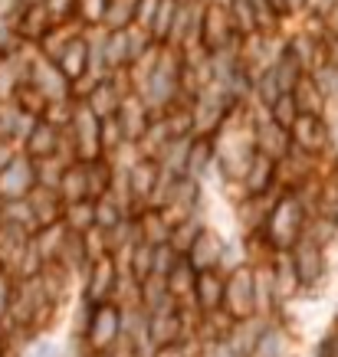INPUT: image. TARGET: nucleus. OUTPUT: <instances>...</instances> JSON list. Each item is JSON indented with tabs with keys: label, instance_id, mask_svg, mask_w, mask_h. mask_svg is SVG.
<instances>
[{
	"label": "nucleus",
	"instance_id": "obj_22",
	"mask_svg": "<svg viewBox=\"0 0 338 357\" xmlns=\"http://www.w3.org/2000/svg\"><path fill=\"white\" fill-rule=\"evenodd\" d=\"M59 197L63 204H82V200H92L89 197V164L73 161L63 174V184H59Z\"/></svg>",
	"mask_w": 338,
	"mask_h": 357
},
{
	"label": "nucleus",
	"instance_id": "obj_21",
	"mask_svg": "<svg viewBox=\"0 0 338 357\" xmlns=\"http://www.w3.org/2000/svg\"><path fill=\"white\" fill-rule=\"evenodd\" d=\"M40 282H43L46 298L59 308V305L69 298V292H73V282H76V275H73L69 269H63L59 262H50V266L40 272Z\"/></svg>",
	"mask_w": 338,
	"mask_h": 357
},
{
	"label": "nucleus",
	"instance_id": "obj_9",
	"mask_svg": "<svg viewBox=\"0 0 338 357\" xmlns=\"http://www.w3.org/2000/svg\"><path fill=\"white\" fill-rule=\"evenodd\" d=\"M293 144L295 151L322 158L332 151V121L328 115H299V121L293 125Z\"/></svg>",
	"mask_w": 338,
	"mask_h": 357
},
{
	"label": "nucleus",
	"instance_id": "obj_12",
	"mask_svg": "<svg viewBox=\"0 0 338 357\" xmlns=\"http://www.w3.org/2000/svg\"><path fill=\"white\" fill-rule=\"evenodd\" d=\"M223 302H227V269L197 272V289H194L197 312L217 314V312H223Z\"/></svg>",
	"mask_w": 338,
	"mask_h": 357
},
{
	"label": "nucleus",
	"instance_id": "obj_43",
	"mask_svg": "<svg viewBox=\"0 0 338 357\" xmlns=\"http://www.w3.org/2000/svg\"><path fill=\"white\" fill-rule=\"evenodd\" d=\"M289 357H299V354H289Z\"/></svg>",
	"mask_w": 338,
	"mask_h": 357
},
{
	"label": "nucleus",
	"instance_id": "obj_37",
	"mask_svg": "<svg viewBox=\"0 0 338 357\" xmlns=\"http://www.w3.org/2000/svg\"><path fill=\"white\" fill-rule=\"evenodd\" d=\"M20 154H23V148L17 144V141H3V138H0V174L7 171V167H10Z\"/></svg>",
	"mask_w": 338,
	"mask_h": 357
},
{
	"label": "nucleus",
	"instance_id": "obj_29",
	"mask_svg": "<svg viewBox=\"0 0 338 357\" xmlns=\"http://www.w3.org/2000/svg\"><path fill=\"white\" fill-rule=\"evenodd\" d=\"M230 17H233V26H237L240 40H250V36L260 33V23H256V13H253L250 0H230Z\"/></svg>",
	"mask_w": 338,
	"mask_h": 357
},
{
	"label": "nucleus",
	"instance_id": "obj_2",
	"mask_svg": "<svg viewBox=\"0 0 338 357\" xmlns=\"http://www.w3.org/2000/svg\"><path fill=\"white\" fill-rule=\"evenodd\" d=\"M66 141L73 148V158L82 164H96L105 161V141H102V119H96L92 112L79 102L76 115L66 128Z\"/></svg>",
	"mask_w": 338,
	"mask_h": 357
},
{
	"label": "nucleus",
	"instance_id": "obj_8",
	"mask_svg": "<svg viewBox=\"0 0 338 357\" xmlns=\"http://www.w3.org/2000/svg\"><path fill=\"white\" fill-rule=\"evenodd\" d=\"M293 256V266H295V275L302 282V292H312L318 289L328 275V256H325V246H318L316 239H302L295 243V249L289 252Z\"/></svg>",
	"mask_w": 338,
	"mask_h": 357
},
{
	"label": "nucleus",
	"instance_id": "obj_39",
	"mask_svg": "<svg viewBox=\"0 0 338 357\" xmlns=\"http://www.w3.org/2000/svg\"><path fill=\"white\" fill-rule=\"evenodd\" d=\"M286 13H289V17H306L309 0H286Z\"/></svg>",
	"mask_w": 338,
	"mask_h": 357
},
{
	"label": "nucleus",
	"instance_id": "obj_33",
	"mask_svg": "<svg viewBox=\"0 0 338 357\" xmlns=\"http://www.w3.org/2000/svg\"><path fill=\"white\" fill-rule=\"evenodd\" d=\"M270 115H273L276 125H283L286 131H293V125L299 121V115H302V112H299V105H295V96H283L273 109H270Z\"/></svg>",
	"mask_w": 338,
	"mask_h": 357
},
{
	"label": "nucleus",
	"instance_id": "obj_1",
	"mask_svg": "<svg viewBox=\"0 0 338 357\" xmlns=\"http://www.w3.org/2000/svg\"><path fill=\"white\" fill-rule=\"evenodd\" d=\"M309 220H312V213H309V206L299 200V194L283 190V194L276 197L273 213H270V220H266V227H263L260 236L270 243L273 252H293L295 243L306 239Z\"/></svg>",
	"mask_w": 338,
	"mask_h": 357
},
{
	"label": "nucleus",
	"instance_id": "obj_27",
	"mask_svg": "<svg viewBox=\"0 0 338 357\" xmlns=\"http://www.w3.org/2000/svg\"><path fill=\"white\" fill-rule=\"evenodd\" d=\"M128 217L131 213L112 194H105V197H98L96 200V229H102V233H112L122 220H128Z\"/></svg>",
	"mask_w": 338,
	"mask_h": 357
},
{
	"label": "nucleus",
	"instance_id": "obj_7",
	"mask_svg": "<svg viewBox=\"0 0 338 357\" xmlns=\"http://www.w3.org/2000/svg\"><path fill=\"white\" fill-rule=\"evenodd\" d=\"M27 86L36 89V92H40V96H43L50 105H59V102L76 98V89H73V82L63 76V69H59L53 59L40 56V50H36V59H33L30 82H27Z\"/></svg>",
	"mask_w": 338,
	"mask_h": 357
},
{
	"label": "nucleus",
	"instance_id": "obj_44",
	"mask_svg": "<svg viewBox=\"0 0 338 357\" xmlns=\"http://www.w3.org/2000/svg\"><path fill=\"white\" fill-rule=\"evenodd\" d=\"M335 105H338V98H335Z\"/></svg>",
	"mask_w": 338,
	"mask_h": 357
},
{
	"label": "nucleus",
	"instance_id": "obj_35",
	"mask_svg": "<svg viewBox=\"0 0 338 357\" xmlns=\"http://www.w3.org/2000/svg\"><path fill=\"white\" fill-rule=\"evenodd\" d=\"M158 7H161V0H138L135 26H142V30L152 33V23H154V17H158Z\"/></svg>",
	"mask_w": 338,
	"mask_h": 357
},
{
	"label": "nucleus",
	"instance_id": "obj_23",
	"mask_svg": "<svg viewBox=\"0 0 338 357\" xmlns=\"http://www.w3.org/2000/svg\"><path fill=\"white\" fill-rule=\"evenodd\" d=\"M270 69L276 73V79H279V86H283L286 96H293L295 89H299V82H302V79L309 76L306 66L299 63V56L293 53V46H289V50H286V53L279 56V59H276V63L270 66Z\"/></svg>",
	"mask_w": 338,
	"mask_h": 357
},
{
	"label": "nucleus",
	"instance_id": "obj_25",
	"mask_svg": "<svg viewBox=\"0 0 338 357\" xmlns=\"http://www.w3.org/2000/svg\"><path fill=\"white\" fill-rule=\"evenodd\" d=\"M63 227L76 236H89L96 229V200H82V204H66Z\"/></svg>",
	"mask_w": 338,
	"mask_h": 357
},
{
	"label": "nucleus",
	"instance_id": "obj_41",
	"mask_svg": "<svg viewBox=\"0 0 338 357\" xmlns=\"http://www.w3.org/2000/svg\"><path fill=\"white\" fill-rule=\"evenodd\" d=\"M20 7H46V0H17Z\"/></svg>",
	"mask_w": 338,
	"mask_h": 357
},
{
	"label": "nucleus",
	"instance_id": "obj_15",
	"mask_svg": "<svg viewBox=\"0 0 338 357\" xmlns=\"http://www.w3.org/2000/svg\"><path fill=\"white\" fill-rule=\"evenodd\" d=\"M273 318H260V314H253V318H243V321H233L227 331V344L237 351L240 357H253L256 344L263 341L266 335V328H270Z\"/></svg>",
	"mask_w": 338,
	"mask_h": 357
},
{
	"label": "nucleus",
	"instance_id": "obj_19",
	"mask_svg": "<svg viewBox=\"0 0 338 357\" xmlns=\"http://www.w3.org/2000/svg\"><path fill=\"white\" fill-rule=\"evenodd\" d=\"M210 174H217V148H214V138H194L191 161H187V177L207 184Z\"/></svg>",
	"mask_w": 338,
	"mask_h": 357
},
{
	"label": "nucleus",
	"instance_id": "obj_38",
	"mask_svg": "<svg viewBox=\"0 0 338 357\" xmlns=\"http://www.w3.org/2000/svg\"><path fill=\"white\" fill-rule=\"evenodd\" d=\"M332 7H338V0H309V13H306V17H318V20H322Z\"/></svg>",
	"mask_w": 338,
	"mask_h": 357
},
{
	"label": "nucleus",
	"instance_id": "obj_30",
	"mask_svg": "<svg viewBox=\"0 0 338 357\" xmlns=\"http://www.w3.org/2000/svg\"><path fill=\"white\" fill-rule=\"evenodd\" d=\"M135 13H138V0H112L105 30H109V33L131 30V26H135Z\"/></svg>",
	"mask_w": 338,
	"mask_h": 357
},
{
	"label": "nucleus",
	"instance_id": "obj_13",
	"mask_svg": "<svg viewBox=\"0 0 338 357\" xmlns=\"http://www.w3.org/2000/svg\"><path fill=\"white\" fill-rule=\"evenodd\" d=\"M115 119H119V128H122V135H125L128 144H142L148 128H152V121H154V112L148 109L138 96H128L122 102V109Z\"/></svg>",
	"mask_w": 338,
	"mask_h": 357
},
{
	"label": "nucleus",
	"instance_id": "obj_20",
	"mask_svg": "<svg viewBox=\"0 0 338 357\" xmlns=\"http://www.w3.org/2000/svg\"><path fill=\"white\" fill-rule=\"evenodd\" d=\"M138 233H142V243L164 246V243H171L175 223H171V217L161 213V210H142V213H138Z\"/></svg>",
	"mask_w": 338,
	"mask_h": 357
},
{
	"label": "nucleus",
	"instance_id": "obj_42",
	"mask_svg": "<svg viewBox=\"0 0 338 357\" xmlns=\"http://www.w3.org/2000/svg\"><path fill=\"white\" fill-rule=\"evenodd\" d=\"M270 3H273V7L283 13V17H289V13H286V0H270Z\"/></svg>",
	"mask_w": 338,
	"mask_h": 357
},
{
	"label": "nucleus",
	"instance_id": "obj_34",
	"mask_svg": "<svg viewBox=\"0 0 338 357\" xmlns=\"http://www.w3.org/2000/svg\"><path fill=\"white\" fill-rule=\"evenodd\" d=\"M46 10H50V17H53L56 26H63V23H76L79 0H46Z\"/></svg>",
	"mask_w": 338,
	"mask_h": 357
},
{
	"label": "nucleus",
	"instance_id": "obj_36",
	"mask_svg": "<svg viewBox=\"0 0 338 357\" xmlns=\"http://www.w3.org/2000/svg\"><path fill=\"white\" fill-rule=\"evenodd\" d=\"M200 357H240V354L227 344V337H210V341H200Z\"/></svg>",
	"mask_w": 338,
	"mask_h": 357
},
{
	"label": "nucleus",
	"instance_id": "obj_18",
	"mask_svg": "<svg viewBox=\"0 0 338 357\" xmlns=\"http://www.w3.org/2000/svg\"><path fill=\"white\" fill-rule=\"evenodd\" d=\"M168 292L175 298L177 308H194V289H197V272L191 269V262L181 259L177 262V269L168 275Z\"/></svg>",
	"mask_w": 338,
	"mask_h": 357
},
{
	"label": "nucleus",
	"instance_id": "obj_6",
	"mask_svg": "<svg viewBox=\"0 0 338 357\" xmlns=\"http://www.w3.org/2000/svg\"><path fill=\"white\" fill-rule=\"evenodd\" d=\"M200 43L210 53H220L227 46L240 43L233 17H230V0H207L204 3V26H200Z\"/></svg>",
	"mask_w": 338,
	"mask_h": 357
},
{
	"label": "nucleus",
	"instance_id": "obj_16",
	"mask_svg": "<svg viewBox=\"0 0 338 357\" xmlns=\"http://www.w3.org/2000/svg\"><path fill=\"white\" fill-rule=\"evenodd\" d=\"M56 66L63 69V76L73 82V89L79 86V82H86L89 79V43H86V33L79 36L76 43L69 46L59 59H56Z\"/></svg>",
	"mask_w": 338,
	"mask_h": 357
},
{
	"label": "nucleus",
	"instance_id": "obj_11",
	"mask_svg": "<svg viewBox=\"0 0 338 357\" xmlns=\"http://www.w3.org/2000/svg\"><path fill=\"white\" fill-rule=\"evenodd\" d=\"M227 239L220 236L217 229H204L200 239H197L191 252H187L184 259L191 262V269L194 272H214V269H223V262H227Z\"/></svg>",
	"mask_w": 338,
	"mask_h": 357
},
{
	"label": "nucleus",
	"instance_id": "obj_26",
	"mask_svg": "<svg viewBox=\"0 0 338 357\" xmlns=\"http://www.w3.org/2000/svg\"><path fill=\"white\" fill-rule=\"evenodd\" d=\"M207 229V220H204V213H194V217L181 220V223H175V233H171V246L181 252V256H187L191 252V246H194L197 239H200V233Z\"/></svg>",
	"mask_w": 338,
	"mask_h": 357
},
{
	"label": "nucleus",
	"instance_id": "obj_10",
	"mask_svg": "<svg viewBox=\"0 0 338 357\" xmlns=\"http://www.w3.org/2000/svg\"><path fill=\"white\" fill-rule=\"evenodd\" d=\"M36 190V161L20 154L17 161L0 174V200L13 204V200H27Z\"/></svg>",
	"mask_w": 338,
	"mask_h": 357
},
{
	"label": "nucleus",
	"instance_id": "obj_4",
	"mask_svg": "<svg viewBox=\"0 0 338 357\" xmlns=\"http://www.w3.org/2000/svg\"><path fill=\"white\" fill-rule=\"evenodd\" d=\"M223 312L233 318V321H243V318H253L256 314V266H237V269L227 272V302H223Z\"/></svg>",
	"mask_w": 338,
	"mask_h": 357
},
{
	"label": "nucleus",
	"instance_id": "obj_32",
	"mask_svg": "<svg viewBox=\"0 0 338 357\" xmlns=\"http://www.w3.org/2000/svg\"><path fill=\"white\" fill-rule=\"evenodd\" d=\"M13 298H17V275L0 266V328L7 325V318H10Z\"/></svg>",
	"mask_w": 338,
	"mask_h": 357
},
{
	"label": "nucleus",
	"instance_id": "obj_17",
	"mask_svg": "<svg viewBox=\"0 0 338 357\" xmlns=\"http://www.w3.org/2000/svg\"><path fill=\"white\" fill-rule=\"evenodd\" d=\"M289 347H293V335H289L286 318H273L270 328H266V335H263V341L253 351V357H289L293 354Z\"/></svg>",
	"mask_w": 338,
	"mask_h": 357
},
{
	"label": "nucleus",
	"instance_id": "obj_24",
	"mask_svg": "<svg viewBox=\"0 0 338 357\" xmlns=\"http://www.w3.org/2000/svg\"><path fill=\"white\" fill-rule=\"evenodd\" d=\"M293 96H295V105H299V112H302V115H328V105H332V102H328L325 92L316 86V79H312V76L302 79Z\"/></svg>",
	"mask_w": 338,
	"mask_h": 357
},
{
	"label": "nucleus",
	"instance_id": "obj_28",
	"mask_svg": "<svg viewBox=\"0 0 338 357\" xmlns=\"http://www.w3.org/2000/svg\"><path fill=\"white\" fill-rule=\"evenodd\" d=\"M66 167H69V161H63V158H46V161H36V187L59 194V184H63Z\"/></svg>",
	"mask_w": 338,
	"mask_h": 357
},
{
	"label": "nucleus",
	"instance_id": "obj_31",
	"mask_svg": "<svg viewBox=\"0 0 338 357\" xmlns=\"http://www.w3.org/2000/svg\"><path fill=\"white\" fill-rule=\"evenodd\" d=\"M181 10V0H161L158 7V17L152 23V36L158 46H168V36H171V26H175V17Z\"/></svg>",
	"mask_w": 338,
	"mask_h": 357
},
{
	"label": "nucleus",
	"instance_id": "obj_14",
	"mask_svg": "<svg viewBox=\"0 0 338 357\" xmlns=\"http://www.w3.org/2000/svg\"><path fill=\"white\" fill-rule=\"evenodd\" d=\"M128 174V190L131 197H135V206H138V213L142 210H148V204H152L154 190H158V181H161V164L154 161V158H142V161L135 164Z\"/></svg>",
	"mask_w": 338,
	"mask_h": 357
},
{
	"label": "nucleus",
	"instance_id": "obj_3",
	"mask_svg": "<svg viewBox=\"0 0 338 357\" xmlns=\"http://www.w3.org/2000/svg\"><path fill=\"white\" fill-rule=\"evenodd\" d=\"M79 282H82L79 298L86 305H109V302H115V292H119L122 266L112 256H98V259L89 262V269L82 272Z\"/></svg>",
	"mask_w": 338,
	"mask_h": 357
},
{
	"label": "nucleus",
	"instance_id": "obj_5",
	"mask_svg": "<svg viewBox=\"0 0 338 357\" xmlns=\"http://www.w3.org/2000/svg\"><path fill=\"white\" fill-rule=\"evenodd\" d=\"M250 112H253V138H256V151L266 154V158H273L276 164L286 161L289 154H293V131H286L283 125H276L273 115L270 112L256 109L250 102Z\"/></svg>",
	"mask_w": 338,
	"mask_h": 357
},
{
	"label": "nucleus",
	"instance_id": "obj_40",
	"mask_svg": "<svg viewBox=\"0 0 338 357\" xmlns=\"http://www.w3.org/2000/svg\"><path fill=\"white\" fill-rule=\"evenodd\" d=\"M332 151L338 154V115H335V121H332Z\"/></svg>",
	"mask_w": 338,
	"mask_h": 357
}]
</instances>
